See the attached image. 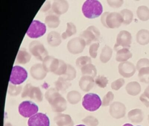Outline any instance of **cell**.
Returning a JSON list of instances; mask_svg holds the SVG:
<instances>
[{
    "mask_svg": "<svg viewBox=\"0 0 149 126\" xmlns=\"http://www.w3.org/2000/svg\"><path fill=\"white\" fill-rule=\"evenodd\" d=\"M148 122H149V115L148 116Z\"/></svg>",
    "mask_w": 149,
    "mask_h": 126,
    "instance_id": "74e56055",
    "label": "cell"
},
{
    "mask_svg": "<svg viewBox=\"0 0 149 126\" xmlns=\"http://www.w3.org/2000/svg\"><path fill=\"white\" fill-rule=\"evenodd\" d=\"M81 96L80 94L76 92H72L68 94V99L69 102L72 104L78 103L81 99Z\"/></svg>",
    "mask_w": 149,
    "mask_h": 126,
    "instance_id": "cb8c5ba5",
    "label": "cell"
},
{
    "mask_svg": "<svg viewBox=\"0 0 149 126\" xmlns=\"http://www.w3.org/2000/svg\"><path fill=\"white\" fill-rule=\"evenodd\" d=\"M137 42L142 45L149 43V31L147 30H140L136 34Z\"/></svg>",
    "mask_w": 149,
    "mask_h": 126,
    "instance_id": "e0dca14e",
    "label": "cell"
},
{
    "mask_svg": "<svg viewBox=\"0 0 149 126\" xmlns=\"http://www.w3.org/2000/svg\"><path fill=\"white\" fill-rule=\"evenodd\" d=\"M100 35V32L97 28L94 26L89 27L88 30V42L90 43L93 40H97Z\"/></svg>",
    "mask_w": 149,
    "mask_h": 126,
    "instance_id": "44dd1931",
    "label": "cell"
},
{
    "mask_svg": "<svg viewBox=\"0 0 149 126\" xmlns=\"http://www.w3.org/2000/svg\"><path fill=\"white\" fill-rule=\"evenodd\" d=\"M107 2L111 7L114 8H119L123 3L122 0H108Z\"/></svg>",
    "mask_w": 149,
    "mask_h": 126,
    "instance_id": "1f68e13d",
    "label": "cell"
},
{
    "mask_svg": "<svg viewBox=\"0 0 149 126\" xmlns=\"http://www.w3.org/2000/svg\"><path fill=\"white\" fill-rule=\"evenodd\" d=\"M39 110L37 105L33 102L25 101L19 105V112L20 114L25 118L32 117L37 113Z\"/></svg>",
    "mask_w": 149,
    "mask_h": 126,
    "instance_id": "52a82bcc",
    "label": "cell"
},
{
    "mask_svg": "<svg viewBox=\"0 0 149 126\" xmlns=\"http://www.w3.org/2000/svg\"><path fill=\"white\" fill-rule=\"evenodd\" d=\"M70 85V84L63 79H59L56 83V86L57 90L64 91Z\"/></svg>",
    "mask_w": 149,
    "mask_h": 126,
    "instance_id": "4316f807",
    "label": "cell"
},
{
    "mask_svg": "<svg viewBox=\"0 0 149 126\" xmlns=\"http://www.w3.org/2000/svg\"><path fill=\"white\" fill-rule=\"evenodd\" d=\"M47 31L46 24L39 20H34L29 28L26 34L31 38H36L43 36Z\"/></svg>",
    "mask_w": 149,
    "mask_h": 126,
    "instance_id": "8992f818",
    "label": "cell"
},
{
    "mask_svg": "<svg viewBox=\"0 0 149 126\" xmlns=\"http://www.w3.org/2000/svg\"><path fill=\"white\" fill-rule=\"evenodd\" d=\"M109 80L107 78L104 76H98L95 79V83L102 88H104L107 86Z\"/></svg>",
    "mask_w": 149,
    "mask_h": 126,
    "instance_id": "83f0119b",
    "label": "cell"
},
{
    "mask_svg": "<svg viewBox=\"0 0 149 126\" xmlns=\"http://www.w3.org/2000/svg\"><path fill=\"white\" fill-rule=\"evenodd\" d=\"M132 43V35L129 32L126 30L121 31L117 37L116 42L114 46L116 50L130 47Z\"/></svg>",
    "mask_w": 149,
    "mask_h": 126,
    "instance_id": "ba28073f",
    "label": "cell"
},
{
    "mask_svg": "<svg viewBox=\"0 0 149 126\" xmlns=\"http://www.w3.org/2000/svg\"><path fill=\"white\" fill-rule=\"evenodd\" d=\"M29 126H49L50 121L47 116L39 113L30 117L28 121Z\"/></svg>",
    "mask_w": 149,
    "mask_h": 126,
    "instance_id": "30bf717a",
    "label": "cell"
},
{
    "mask_svg": "<svg viewBox=\"0 0 149 126\" xmlns=\"http://www.w3.org/2000/svg\"><path fill=\"white\" fill-rule=\"evenodd\" d=\"M28 72L26 70L20 66H13L10 76L9 82L13 85L22 84L27 78Z\"/></svg>",
    "mask_w": 149,
    "mask_h": 126,
    "instance_id": "5b68a950",
    "label": "cell"
},
{
    "mask_svg": "<svg viewBox=\"0 0 149 126\" xmlns=\"http://www.w3.org/2000/svg\"><path fill=\"white\" fill-rule=\"evenodd\" d=\"M128 118L133 123H140L143 119V113L141 109L135 108L130 110L128 114Z\"/></svg>",
    "mask_w": 149,
    "mask_h": 126,
    "instance_id": "5bb4252c",
    "label": "cell"
},
{
    "mask_svg": "<svg viewBox=\"0 0 149 126\" xmlns=\"http://www.w3.org/2000/svg\"><path fill=\"white\" fill-rule=\"evenodd\" d=\"M27 96L39 102H41L43 99L42 94L40 88L33 87L29 84L25 86L22 95V98Z\"/></svg>",
    "mask_w": 149,
    "mask_h": 126,
    "instance_id": "9c48e42d",
    "label": "cell"
},
{
    "mask_svg": "<svg viewBox=\"0 0 149 126\" xmlns=\"http://www.w3.org/2000/svg\"><path fill=\"white\" fill-rule=\"evenodd\" d=\"M5 126H13L11 123H8L6 124H5Z\"/></svg>",
    "mask_w": 149,
    "mask_h": 126,
    "instance_id": "d590c367",
    "label": "cell"
},
{
    "mask_svg": "<svg viewBox=\"0 0 149 126\" xmlns=\"http://www.w3.org/2000/svg\"><path fill=\"white\" fill-rule=\"evenodd\" d=\"M76 126H86L85 125H83V124H80V125H77Z\"/></svg>",
    "mask_w": 149,
    "mask_h": 126,
    "instance_id": "8d00e7d4",
    "label": "cell"
},
{
    "mask_svg": "<svg viewBox=\"0 0 149 126\" xmlns=\"http://www.w3.org/2000/svg\"><path fill=\"white\" fill-rule=\"evenodd\" d=\"M45 96L53 111L60 113L66 110L67 101L55 89H51L48 91Z\"/></svg>",
    "mask_w": 149,
    "mask_h": 126,
    "instance_id": "6da1fadb",
    "label": "cell"
},
{
    "mask_svg": "<svg viewBox=\"0 0 149 126\" xmlns=\"http://www.w3.org/2000/svg\"><path fill=\"white\" fill-rule=\"evenodd\" d=\"M101 21L107 28L114 29L118 28L123 23V19L120 13L106 12L102 15Z\"/></svg>",
    "mask_w": 149,
    "mask_h": 126,
    "instance_id": "3957f363",
    "label": "cell"
},
{
    "mask_svg": "<svg viewBox=\"0 0 149 126\" xmlns=\"http://www.w3.org/2000/svg\"><path fill=\"white\" fill-rule=\"evenodd\" d=\"M82 121L88 126H97L98 124L97 119L92 116H88L85 117Z\"/></svg>",
    "mask_w": 149,
    "mask_h": 126,
    "instance_id": "d4e9b609",
    "label": "cell"
},
{
    "mask_svg": "<svg viewBox=\"0 0 149 126\" xmlns=\"http://www.w3.org/2000/svg\"><path fill=\"white\" fill-rule=\"evenodd\" d=\"M102 102L96 94H86L82 99V106L86 110L91 112L96 111L101 106Z\"/></svg>",
    "mask_w": 149,
    "mask_h": 126,
    "instance_id": "277c9868",
    "label": "cell"
},
{
    "mask_svg": "<svg viewBox=\"0 0 149 126\" xmlns=\"http://www.w3.org/2000/svg\"><path fill=\"white\" fill-rule=\"evenodd\" d=\"M17 87H14L13 86H11V88H9V92L10 93L11 95H17L21 91L20 87H19L16 89Z\"/></svg>",
    "mask_w": 149,
    "mask_h": 126,
    "instance_id": "836d02e7",
    "label": "cell"
},
{
    "mask_svg": "<svg viewBox=\"0 0 149 126\" xmlns=\"http://www.w3.org/2000/svg\"><path fill=\"white\" fill-rule=\"evenodd\" d=\"M118 72L124 78H130L136 72L135 65L130 62H124L118 65Z\"/></svg>",
    "mask_w": 149,
    "mask_h": 126,
    "instance_id": "7c38bea8",
    "label": "cell"
},
{
    "mask_svg": "<svg viewBox=\"0 0 149 126\" xmlns=\"http://www.w3.org/2000/svg\"><path fill=\"white\" fill-rule=\"evenodd\" d=\"M57 126H73L74 122L70 116L65 114H59L54 118Z\"/></svg>",
    "mask_w": 149,
    "mask_h": 126,
    "instance_id": "4fadbf2b",
    "label": "cell"
},
{
    "mask_svg": "<svg viewBox=\"0 0 149 126\" xmlns=\"http://www.w3.org/2000/svg\"><path fill=\"white\" fill-rule=\"evenodd\" d=\"M123 126H134L132 124H130V123H126L124 125H123Z\"/></svg>",
    "mask_w": 149,
    "mask_h": 126,
    "instance_id": "e575fe53",
    "label": "cell"
},
{
    "mask_svg": "<svg viewBox=\"0 0 149 126\" xmlns=\"http://www.w3.org/2000/svg\"><path fill=\"white\" fill-rule=\"evenodd\" d=\"M149 67V59L143 58L139 60L136 64V69L138 71L143 67Z\"/></svg>",
    "mask_w": 149,
    "mask_h": 126,
    "instance_id": "4dcf8cb0",
    "label": "cell"
},
{
    "mask_svg": "<svg viewBox=\"0 0 149 126\" xmlns=\"http://www.w3.org/2000/svg\"><path fill=\"white\" fill-rule=\"evenodd\" d=\"M82 11L85 17L93 19L101 15L103 12L102 5L97 0H87L83 4Z\"/></svg>",
    "mask_w": 149,
    "mask_h": 126,
    "instance_id": "7a4b0ae2",
    "label": "cell"
},
{
    "mask_svg": "<svg viewBox=\"0 0 149 126\" xmlns=\"http://www.w3.org/2000/svg\"><path fill=\"white\" fill-rule=\"evenodd\" d=\"M125 84L124 80L123 78H119L111 83V88L113 90H118L120 89Z\"/></svg>",
    "mask_w": 149,
    "mask_h": 126,
    "instance_id": "f546056e",
    "label": "cell"
},
{
    "mask_svg": "<svg viewBox=\"0 0 149 126\" xmlns=\"http://www.w3.org/2000/svg\"><path fill=\"white\" fill-rule=\"evenodd\" d=\"M126 108L123 103L115 102L111 105L109 113L111 116L116 119L123 118L125 115Z\"/></svg>",
    "mask_w": 149,
    "mask_h": 126,
    "instance_id": "8fae6325",
    "label": "cell"
},
{
    "mask_svg": "<svg viewBox=\"0 0 149 126\" xmlns=\"http://www.w3.org/2000/svg\"><path fill=\"white\" fill-rule=\"evenodd\" d=\"M138 77L141 82L149 83V67H143L140 69Z\"/></svg>",
    "mask_w": 149,
    "mask_h": 126,
    "instance_id": "603a6c76",
    "label": "cell"
},
{
    "mask_svg": "<svg viewBox=\"0 0 149 126\" xmlns=\"http://www.w3.org/2000/svg\"><path fill=\"white\" fill-rule=\"evenodd\" d=\"M136 13L137 16L142 21H146L149 19V9L146 6H139Z\"/></svg>",
    "mask_w": 149,
    "mask_h": 126,
    "instance_id": "d6986e66",
    "label": "cell"
},
{
    "mask_svg": "<svg viewBox=\"0 0 149 126\" xmlns=\"http://www.w3.org/2000/svg\"><path fill=\"white\" fill-rule=\"evenodd\" d=\"M120 14L123 19V23L125 24H129L132 22L133 15L132 11L127 9H125L121 10Z\"/></svg>",
    "mask_w": 149,
    "mask_h": 126,
    "instance_id": "7402d4cb",
    "label": "cell"
},
{
    "mask_svg": "<svg viewBox=\"0 0 149 126\" xmlns=\"http://www.w3.org/2000/svg\"><path fill=\"white\" fill-rule=\"evenodd\" d=\"M94 80L91 77H85L82 78L80 82L81 88L85 92H88L93 87Z\"/></svg>",
    "mask_w": 149,
    "mask_h": 126,
    "instance_id": "ac0fdd59",
    "label": "cell"
},
{
    "mask_svg": "<svg viewBox=\"0 0 149 126\" xmlns=\"http://www.w3.org/2000/svg\"><path fill=\"white\" fill-rule=\"evenodd\" d=\"M141 86L136 81H132L128 83L126 86V90L129 94L136 96L141 92Z\"/></svg>",
    "mask_w": 149,
    "mask_h": 126,
    "instance_id": "9a60e30c",
    "label": "cell"
},
{
    "mask_svg": "<svg viewBox=\"0 0 149 126\" xmlns=\"http://www.w3.org/2000/svg\"><path fill=\"white\" fill-rule=\"evenodd\" d=\"M112 54L111 48L108 46H105L102 50L100 59L103 63H107L110 60Z\"/></svg>",
    "mask_w": 149,
    "mask_h": 126,
    "instance_id": "ffe728a7",
    "label": "cell"
},
{
    "mask_svg": "<svg viewBox=\"0 0 149 126\" xmlns=\"http://www.w3.org/2000/svg\"><path fill=\"white\" fill-rule=\"evenodd\" d=\"M99 46V43H94L91 46L90 53L93 58H95L97 55V50Z\"/></svg>",
    "mask_w": 149,
    "mask_h": 126,
    "instance_id": "d6a6232c",
    "label": "cell"
},
{
    "mask_svg": "<svg viewBox=\"0 0 149 126\" xmlns=\"http://www.w3.org/2000/svg\"><path fill=\"white\" fill-rule=\"evenodd\" d=\"M114 95L111 92H109L103 99L102 105L103 106H107L110 104L114 99Z\"/></svg>",
    "mask_w": 149,
    "mask_h": 126,
    "instance_id": "f1b7e54d",
    "label": "cell"
},
{
    "mask_svg": "<svg viewBox=\"0 0 149 126\" xmlns=\"http://www.w3.org/2000/svg\"><path fill=\"white\" fill-rule=\"evenodd\" d=\"M132 57V53L128 49H120L116 55V60L118 62H125Z\"/></svg>",
    "mask_w": 149,
    "mask_h": 126,
    "instance_id": "2e32d148",
    "label": "cell"
},
{
    "mask_svg": "<svg viewBox=\"0 0 149 126\" xmlns=\"http://www.w3.org/2000/svg\"><path fill=\"white\" fill-rule=\"evenodd\" d=\"M140 101L143 103L144 105L147 107H149V86H148L144 92L140 95L139 97Z\"/></svg>",
    "mask_w": 149,
    "mask_h": 126,
    "instance_id": "484cf974",
    "label": "cell"
}]
</instances>
